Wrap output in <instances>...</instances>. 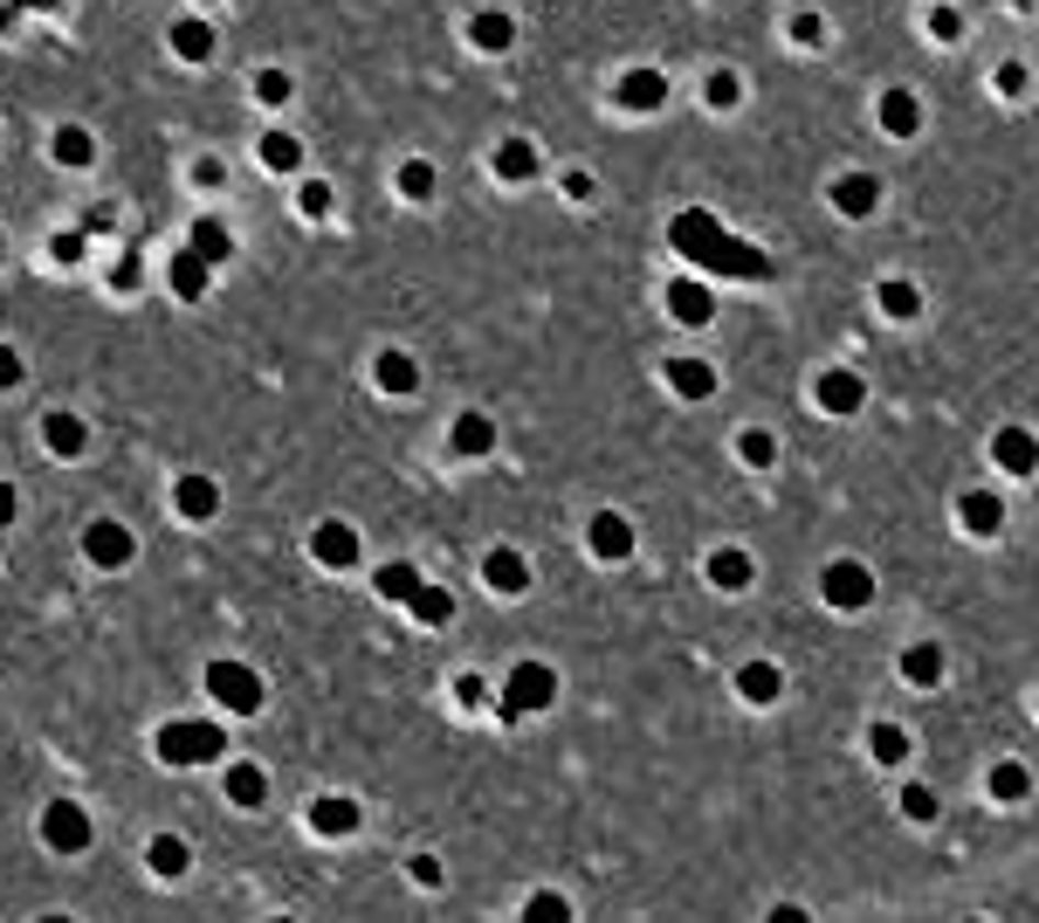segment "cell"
Segmentation results:
<instances>
[{
    "label": "cell",
    "instance_id": "d4e9b609",
    "mask_svg": "<svg viewBox=\"0 0 1039 923\" xmlns=\"http://www.w3.org/2000/svg\"><path fill=\"white\" fill-rule=\"evenodd\" d=\"M379 387H393V393H413V387H421V372H413L406 352H379Z\"/></svg>",
    "mask_w": 1039,
    "mask_h": 923
},
{
    "label": "cell",
    "instance_id": "2e32d148",
    "mask_svg": "<svg viewBox=\"0 0 1039 923\" xmlns=\"http://www.w3.org/2000/svg\"><path fill=\"white\" fill-rule=\"evenodd\" d=\"M159 752H166V758H179V765H193V758H214V752H221V737H214V731H166V737H159Z\"/></svg>",
    "mask_w": 1039,
    "mask_h": 923
},
{
    "label": "cell",
    "instance_id": "e0dca14e",
    "mask_svg": "<svg viewBox=\"0 0 1039 923\" xmlns=\"http://www.w3.org/2000/svg\"><path fill=\"white\" fill-rule=\"evenodd\" d=\"M317 558H324V566H351V558H358V531L351 524H324L317 531Z\"/></svg>",
    "mask_w": 1039,
    "mask_h": 923
},
{
    "label": "cell",
    "instance_id": "ee69618b",
    "mask_svg": "<svg viewBox=\"0 0 1039 923\" xmlns=\"http://www.w3.org/2000/svg\"><path fill=\"white\" fill-rule=\"evenodd\" d=\"M503 173L524 179V173H530V152H524V145H503Z\"/></svg>",
    "mask_w": 1039,
    "mask_h": 923
},
{
    "label": "cell",
    "instance_id": "ac0fdd59",
    "mask_svg": "<svg viewBox=\"0 0 1039 923\" xmlns=\"http://www.w3.org/2000/svg\"><path fill=\"white\" fill-rule=\"evenodd\" d=\"M179 510H187V518H214L221 510V490L206 476H179Z\"/></svg>",
    "mask_w": 1039,
    "mask_h": 923
},
{
    "label": "cell",
    "instance_id": "9c48e42d",
    "mask_svg": "<svg viewBox=\"0 0 1039 923\" xmlns=\"http://www.w3.org/2000/svg\"><path fill=\"white\" fill-rule=\"evenodd\" d=\"M957 524H964L971 537H992L1005 524V503L992 490H964V497H957Z\"/></svg>",
    "mask_w": 1039,
    "mask_h": 923
},
{
    "label": "cell",
    "instance_id": "7c38bea8",
    "mask_svg": "<svg viewBox=\"0 0 1039 923\" xmlns=\"http://www.w3.org/2000/svg\"><path fill=\"white\" fill-rule=\"evenodd\" d=\"M984 792H992V800H998V807H1019V800H1026V792H1032V772H1026V765H1019V758H998V765H992V772H984Z\"/></svg>",
    "mask_w": 1039,
    "mask_h": 923
},
{
    "label": "cell",
    "instance_id": "74e56055",
    "mask_svg": "<svg viewBox=\"0 0 1039 923\" xmlns=\"http://www.w3.org/2000/svg\"><path fill=\"white\" fill-rule=\"evenodd\" d=\"M255 97H262V104H290V76H282V69H262V76H255Z\"/></svg>",
    "mask_w": 1039,
    "mask_h": 923
},
{
    "label": "cell",
    "instance_id": "d590c367",
    "mask_svg": "<svg viewBox=\"0 0 1039 923\" xmlns=\"http://www.w3.org/2000/svg\"><path fill=\"white\" fill-rule=\"evenodd\" d=\"M840 208L847 214H868L874 208V179H840Z\"/></svg>",
    "mask_w": 1039,
    "mask_h": 923
},
{
    "label": "cell",
    "instance_id": "4fadbf2b",
    "mask_svg": "<svg viewBox=\"0 0 1039 923\" xmlns=\"http://www.w3.org/2000/svg\"><path fill=\"white\" fill-rule=\"evenodd\" d=\"M902 676L916 682V689H937L943 682V648H937V641H908V648H902Z\"/></svg>",
    "mask_w": 1039,
    "mask_h": 923
},
{
    "label": "cell",
    "instance_id": "f546056e",
    "mask_svg": "<svg viewBox=\"0 0 1039 923\" xmlns=\"http://www.w3.org/2000/svg\"><path fill=\"white\" fill-rule=\"evenodd\" d=\"M56 159L63 166H90V132H83V124H63V132H56Z\"/></svg>",
    "mask_w": 1039,
    "mask_h": 923
},
{
    "label": "cell",
    "instance_id": "f1b7e54d",
    "mask_svg": "<svg viewBox=\"0 0 1039 923\" xmlns=\"http://www.w3.org/2000/svg\"><path fill=\"white\" fill-rule=\"evenodd\" d=\"M351 827H358L351 800H317V834H351Z\"/></svg>",
    "mask_w": 1039,
    "mask_h": 923
},
{
    "label": "cell",
    "instance_id": "484cf974",
    "mask_svg": "<svg viewBox=\"0 0 1039 923\" xmlns=\"http://www.w3.org/2000/svg\"><path fill=\"white\" fill-rule=\"evenodd\" d=\"M262 166H269V173H297V166H303V145H297L290 132H269V138H262Z\"/></svg>",
    "mask_w": 1039,
    "mask_h": 923
},
{
    "label": "cell",
    "instance_id": "d6986e66",
    "mask_svg": "<svg viewBox=\"0 0 1039 923\" xmlns=\"http://www.w3.org/2000/svg\"><path fill=\"white\" fill-rule=\"evenodd\" d=\"M42 442L56 448V455H83V421H76V414H48L42 421Z\"/></svg>",
    "mask_w": 1039,
    "mask_h": 923
},
{
    "label": "cell",
    "instance_id": "52a82bcc",
    "mask_svg": "<svg viewBox=\"0 0 1039 923\" xmlns=\"http://www.w3.org/2000/svg\"><path fill=\"white\" fill-rule=\"evenodd\" d=\"M83 552H90V566H132V531L111 524V518H97L83 531Z\"/></svg>",
    "mask_w": 1039,
    "mask_h": 923
},
{
    "label": "cell",
    "instance_id": "8fae6325",
    "mask_svg": "<svg viewBox=\"0 0 1039 923\" xmlns=\"http://www.w3.org/2000/svg\"><path fill=\"white\" fill-rule=\"evenodd\" d=\"M737 697H744V703H778V697H785L778 661H744V669H737Z\"/></svg>",
    "mask_w": 1039,
    "mask_h": 923
},
{
    "label": "cell",
    "instance_id": "7a4b0ae2",
    "mask_svg": "<svg viewBox=\"0 0 1039 923\" xmlns=\"http://www.w3.org/2000/svg\"><path fill=\"white\" fill-rule=\"evenodd\" d=\"M551 697H558V676L544 669V661H516V669H510V682H503V710H510V716L544 710Z\"/></svg>",
    "mask_w": 1039,
    "mask_h": 923
},
{
    "label": "cell",
    "instance_id": "ba28073f",
    "mask_svg": "<svg viewBox=\"0 0 1039 923\" xmlns=\"http://www.w3.org/2000/svg\"><path fill=\"white\" fill-rule=\"evenodd\" d=\"M627 552H634V524L619 518V510H600V518H592V558H606V566H619Z\"/></svg>",
    "mask_w": 1039,
    "mask_h": 923
},
{
    "label": "cell",
    "instance_id": "603a6c76",
    "mask_svg": "<svg viewBox=\"0 0 1039 923\" xmlns=\"http://www.w3.org/2000/svg\"><path fill=\"white\" fill-rule=\"evenodd\" d=\"M868 752H874V765H902L908 758V731L902 724H874L868 731Z\"/></svg>",
    "mask_w": 1039,
    "mask_h": 923
},
{
    "label": "cell",
    "instance_id": "9a60e30c",
    "mask_svg": "<svg viewBox=\"0 0 1039 923\" xmlns=\"http://www.w3.org/2000/svg\"><path fill=\"white\" fill-rule=\"evenodd\" d=\"M482 579L496 586V593H524V586H530V566H524V558H516V552L503 545V552H489V566H482Z\"/></svg>",
    "mask_w": 1039,
    "mask_h": 923
},
{
    "label": "cell",
    "instance_id": "7dc6e473",
    "mask_svg": "<svg viewBox=\"0 0 1039 923\" xmlns=\"http://www.w3.org/2000/svg\"><path fill=\"white\" fill-rule=\"evenodd\" d=\"M8 518H14V490H8V482H0V524H8Z\"/></svg>",
    "mask_w": 1039,
    "mask_h": 923
},
{
    "label": "cell",
    "instance_id": "d6a6232c",
    "mask_svg": "<svg viewBox=\"0 0 1039 923\" xmlns=\"http://www.w3.org/2000/svg\"><path fill=\"white\" fill-rule=\"evenodd\" d=\"M510 14H476V48H510Z\"/></svg>",
    "mask_w": 1039,
    "mask_h": 923
},
{
    "label": "cell",
    "instance_id": "bcb514c9",
    "mask_svg": "<svg viewBox=\"0 0 1039 923\" xmlns=\"http://www.w3.org/2000/svg\"><path fill=\"white\" fill-rule=\"evenodd\" d=\"M530 916H565V896H530Z\"/></svg>",
    "mask_w": 1039,
    "mask_h": 923
},
{
    "label": "cell",
    "instance_id": "60d3db41",
    "mask_svg": "<svg viewBox=\"0 0 1039 923\" xmlns=\"http://www.w3.org/2000/svg\"><path fill=\"white\" fill-rule=\"evenodd\" d=\"M881 118H889L895 132H908V124H916V104H908V97H889V104H881Z\"/></svg>",
    "mask_w": 1039,
    "mask_h": 923
},
{
    "label": "cell",
    "instance_id": "4dcf8cb0",
    "mask_svg": "<svg viewBox=\"0 0 1039 923\" xmlns=\"http://www.w3.org/2000/svg\"><path fill=\"white\" fill-rule=\"evenodd\" d=\"M406 607L421 613L427 627H440V621H448V613H455V600H448V593H427V586H413V600H406Z\"/></svg>",
    "mask_w": 1039,
    "mask_h": 923
},
{
    "label": "cell",
    "instance_id": "6da1fadb",
    "mask_svg": "<svg viewBox=\"0 0 1039 923\" xmlns=\"http://www.w3.org/2000/svg\"><path fill=\"white\" fill-rule=\"evenodd\" d=\"M819 593H826V607H840V613H861V607L874 600V572L861 566V558H834V566L819 572Z\"/></svg>",
    "mask_w": 1039,
    "mask_h": 923
},
{
    "label": "cell",
    "instance_id": "b9f144b4",
    "mask_svg": "<svg viewBox=\"0 0 1039 923\" xmlns=\"http://www.w3.org/2000/svg\"><path fill=\"white\" fill-rule=\"evenodd\" d=\"M21 372H29V366H21V352L0 345V387H21Z\"/></svg>",
    "mask_w": 1039,
    "mask_h": 923
},
{
    "label": "cell",
    "instance_id": "5bb4252c",
    "mask_svg": "<svg viewBox=\"0 0 1039 923\" xmlns=\"http://www.w3.org/2000/svg\"><path fill=\"white\" fill-rule=\"evenodd\" d=\"M668 387L682 400H710L716 393V366H703V358H674L668 366Z\"/></svg>",
    "mask_w": 1039,
    "mask_h": 923
},
{
    "label": "cell",
    "instance_id": "1f68e13d",
    "mask_svg": "<svg viewBox=\"0 0 1039 923\" xmlns=\"http://www.w3.org/2000/svg\"><path fill=\"white\" fill-rule=\"evenodd\" d=\"M413 586H421V572H413V566H379V593H386V600H413Z\"/></svg>",
    "mask_w": 1039,
    "mask_h": 923
},
{
    "label": "cell",
    "instance_id": "4316f807",
    "mask_svg": "<svg viewBox=\"0 0 1039 923\" xmlns=\"http://www.w3.org/2000/svg\"><path fill=\"white\" fill-rule=\"evenodd\" d=\"M152 876H187V841H179V834L152 841Z\"/></svg>",
    "mask_w": 1039,
    "mask_h": 923
},
{
    "label": "cell",
    "instance_id": "30bf717a",
    "mask_svg": "<svg viewBox=\"0 0 1039 923\" xmlns=\"http://www.w3.org/2000/svg\"><path fill=\"white\" fill-rule=\"evenodd\" d=\"M703 572H710V586H716V593H744V586H750V552H737V545H716Z\"/></svg>",
    "mask_w": 1039,
    "mask_h": 923
},
{
    "label": "cell",
    "instance_id": "277c9868",
    "mask_svg": "<svg viewBox=\"0 0 1039 923\" xmlns=\"http://www.w3.org/2000/svg\"><path fill=\"white\" fill-rule=\"evenodd\" d=\"M813 400L826 407V414H861L868 387H861V372H847V366H826V372H819V387H813Z\"/></svg>",
    "mask_w": 1039,
    "mask_h": 923
},
{
    "label": "cell",
    "instance_id": "f35d334b",
    "mask_svg": "<svg viewBox=\"0 0 1039 923\" xmlns=\"http://www.w3.org/2000/svg\"><path fill=\"white\" fill-rule=\"evenodd\" d=\"M193 242H200V255H206V263H221V255H227V227L200 221V235H193Z\"/></svg>",
    "mask_w": 1039,
    "mask_h": 923
},
{
    "label": "cell",
    "instance_id": "7402d4cb",
    "mask_svg": "<svg viewBox=\"0 0 1039 923\" xmlns=\"http://www.w3.org/2000/svg\"><path fill=\"white\" fill-rule=\"evenodd\" d=\"M172 48H179L187 63H206V56H214V29H206V21H179V29H172Z\"/></svg>",
    "mask_w": 1039,
    "mask_h": 923
},
{
    "label": "cell",
    "instance_id": "44dd1931",
    "mask_svg": "<svg viewBox=\"0 0 1039 923\" xmlns=\"http://www.w3.org/2000/svg\"><path fill=\"white\" fill-rule=\"evenodd\" d=\"M262 792H269V779L255 765H227V800L235 807H262Z\"/></svg>",
    "mask_w": 1039,
    "mask_h": 923
},
{
    "label": "cell",
    "instance_id": "3957f363",
    "mask_svg": "<svg viewBox=\"0 0 1039 923\" xmlns=\"http://www.w3.org/2000/svg\"><path fill=\"white\" fill-rule=\"evenodd\" d=\"M992 469L1032 476V469H1039V434H1032V427H998V434H992Z\"/></svg>",
    "mask_w": 1039,
    "mask_h": 923
},
{
    "label": "cell",
    "instance_id": "ab89813d",
    "mask_svg": "<svg viewBox=\"0 0 1039 923\" xmlns=\"http://www.w3.org/2000/svg\"><path fill=\"white\" fill-rule=\"evenodd\" d=\"M400 187H406L413 200H427V193H434V166H421V159H413V166L400 173Z\"/></svg>",
    "mask_w": 1039,
    "mask_h": 923
},
{
    "label": "cell",
    "instance_id": "7bdbcfd3",
    "mask_svg": "<svg viewBox=\"0 0 1039 923\" xmlns=\"http://www.w3.org/2000/svg\"><path fill=\"white\" fill-rule=\"evenodd\" d=\"M200 263H206V255H193V263H179V269H172V283H179V297H193V290H200Z\"/></svg>",
    "mask_w": 1039,
    "mask_h": 923
},
{
    "label": "cell",
    "instance_id": "f6af8a7d",
    "mask_svg": "<svg viewBox=\"0 0 1039 923\" xmlns=\"http://www.w3.org/2000/svg\"><path fill=\"white\" fill-rule=\"evenodd\" d=\"M710 104H737V76H710Z\"/></svg>",
    "mask_w": 1039,
    "mask_h": 923
},
{
    "label": "cell",
    "instance_id": "8d00e7d4",
    "mask_svg": "<svg viewBox=\"0 0 1039 923\" xmlns=\"http://www.w3.org/2000/svg\"><path fill=\"white\" fill-rule=\"evenodd\" d=\"M881 311H889V318H916V290H908V283H881Z\"/></svg>",
    "mask_w": 1039,
    "mask_h": 923
},
{
    "label": "cell",
    "instance_id": "8992f818",
    "mask_svg": "<svg viewBox=\"0 0 1039 923\" xmlns=\"http://www.w3.org/2000/svg\"><path fill=\"white\" fill-rule=\"evenodd\" d=\"M42 841H48V848H63V855H76V848L90 841V820H83V807L56 800V807L42 813Z\"/></svg>",
    "mask_w": 1039,
    "mask_h": 923
},
{
    "label": "cell",
    "instance_id": "836d02e7",
    "mask_svg": "<svg viewBox=\"0 0 1039 923\" xmlns=\"http://www.w3.org/2000/svg\"><path fill=\"white\" fill-rule=\"evenodd\" d=\"M902 813L929 827V820H937V792H929V786H902Z\"/></svg>",
    "mask_w": 1039,
    "mask_h": 923
},
{
    "label": "cell",
    "instance_id": "83f0119b",
    "mask_svg": "<svg viewBox=\"0 0 1039 923\" xmlns=\"http://www.w3.org/2000/svg\"><path fill=\"white\" fill-rule=\"evenodd\" d=\"M737 455L750 462V469H771V462H778V442H771V427H744V434H737Z\"/></svg>",
    "mask_w": 1039,
    "mask_h": 923
},
{
    "label": "cell",
    "instance_id": "5b68a950",
    "mask_svg": "<svg viewBox=\"0 0 1039 923\" xmlns=\"http://www.w3.org/2000/svg\"><path fill=\"white\" fill-rule=\"evenodd\" d=\"M206 689H214L227 710H255V703H262V682H255L242 661H214V669H206Z\"/></svg>",
    "mask_w": 1039,
    "mask_h": 923
},
{
    "label": "cell",
    "instance_id": "ffe728a7",
    "mask_svg": "<svg viewBox=\"0 0 1039 923\" xmlns=\"http://www.w3.org/2000/svg\"><path fill=\"white\" fill-rule=\"evenodd\" d=\"M455 448H461V455H489V448H496V421L461 414V421H455Z\"/></svg>",
    "mask_w": 1039,
    "mask_h": 923
},
{
    "label": "cell",
    "instance_id": "e575fe53",
    "mask_svg": "<svg viewBox=\"0 0 1039 923\" xmlns=\"http://www.w3.org/2000/svg\"><path fill=\"white\" fill-rule=\"evenodd\" d=\"M661 90H668V84H661V76H647V69H640V76H627V104H634V111L661 104Z\"/></svg>",
    "mask_w": 1039,
    "mask_h": 923
},
{
    "label": "cell",
    "instance_id": "cb8c5ba5",
    "mask_svg": "<svg viewBox=\"0 0 1039 923\" xmlns=\"http://www.w3.org/2000/svg\"><path fill=\"white\" fill-rule=\"evenodd\" d=\"M668 311L682 318V324H703V318H710V290H703V283H674V290H668Z\"/></svg>",
    "mask_w": 1039,
    "mask_h": 923
}]
</instances>
